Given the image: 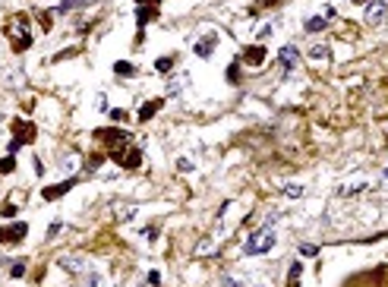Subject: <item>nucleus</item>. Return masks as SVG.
<instances>
[{
  "label": "nucleus",
  "instance_id": "24",
  "mask_svg": "<svg viewBox=\"0 0 388 287\" xmlns=\"http://www.w3.org/2000/svg\"><path fill=\"white\" fill-rule=\"evenodd\" d=\"M155 66H158V73H171V69H168V66H171V57H158Z\"/></svg>",
  "mask_w": 388,
  "mask_h": 287
},
{
  "label": "nucleus",
  "instance_id": "27",
  "mask_svg": "<svg viewBox=\"0 0 388 287\" xmlns=\"http://www.w3.org/2000/svg\"><path fill=\"white\" fill-rule=\"evenodd\" d=\"M300 253H303V256H316V253H319V249H316V246H312V243H303V246H300Z\"/></svg>",
  "mask_w": 388,
  "mask_h": 287
},
{
  "label": "nucleus",
  "instance_id": "15",
  "mask_svg": "<svg viewBox=\"0 0 388 287\" xmlns=\"http://www.w3.org/2000/svg\"><path fill=\"white\" fill-rule=\"evenodd\" d=\"M114 73L123 76V79H133V76H136V66L126 63V60H117V63H114Z\"/></svg>",
  "mask_w": 388,
  "mask_h": 287
},
{
  "label": "nucleus",
  "instance_id": "32",
  "mask_svg": "<svg viewBox=\"0 0 388 287\" xmlns=\"http://www.w3.org/2000/svg\"><path fill=\"white\" fill-rule=\"evenodd\" d=\"M139 4H149V0H139Z\"/></svg>",
  "mask_w": 388,
  "mask_h": 287
},
{
  "label": "nucleus",
  "instance_id": "30",
  "mask_svg": "<svg viewBox=\"0 0 388 287\" xmlns=\"http://www.w3.org/2000/svg\"><path fill=\"white\" fill-rule=\"evenodd\" d=\"M19 149H22V146H19V142H16V139H13L10 146H7V152H10V155H16V152H19Z\"/></svg>",
  "mask_w": 388,
  "mask_h": 287
},
{
  "label": "nucleus",
  "instance_id": "28",
  "mask_svg": "<svg viewBox=\"0 0 388 287\" xmlns=\"http://www.w3.org/2000/svg\"><path fill=\"white\" fill-rule=\"evenodd\" d=\"M110 120H117V123H123V120H126V111H110Z\"/></svg>",
  "mask_w": 388,
  "mask_h": 287
},
{
  "label": "nucleus",
  "instance_id": "20",
  "mask_svg": "<svg viewBox=\"0 0 388 287\" xmlns=\"http://www.w3.org/2000/svg\"><path fill=\"white\" fill-rule=\"evenodd\" d=\"M133 214H136V205H123V208H117V218H120V221H129Z\"/></svg>",
  "mask_w": 388,
  "mask_h": 287
},
{
  "label": "nucleus",
  "instance_id": "13",
  "mask_svg": "<svg viewBox=\"0 0 388 287\" xmlns=\"http://www.w3.org/2000/svg\"><path fill=\"white\" fill-rule=\"evenodd\" d=\"M262 60H265V47H262V44L246 47V63H249V66H259Z\"/></svg>",
  "mask_w": 388,
  "mask_h": 287
},
{
  "label": "nucleus",
  "instance_id": "5",
  "mask_svg": "<svg viewBox=\"0 0 388 287\" xmlns=\"http://www.w3.org/2000/svg\"><path fill=\"white\" fill-rule=\"evenodd\" d=\"M158 16V0H149V4H139L136 10V26H149Z\"/></svg>",
  "mask_w": 388,
  "mask_h": 287
},
{
  "label": "nucleus",
  "instance_id": "9",
  "mask_svg": "<svg viewBox=\"0 0 388 287\" xmlns=\"http://www.w3.org/2000/svg\"><path fill=\"white\" fill-rule=\"evenodd\" d=\"M278 63L287 69V73H293V69H297V47H293V44L281 47V54H278Z\"/></svg>",
  "mask_w": 388,
  "mask_h": 287
},
{
  "label": "nucleus",
  "instance_id": "18",
  "mask_svg": "<svg viewBox=\"0 0 388 287\" xmlns=\"http://www.w3.org/2000/svg\"><path fill=\"white\" fill-rule=\"evenodd\" d=\"M300 272H303V268H300V262H293V265H290V278H287V287H297V281H300Z\"/></svg>",
  "mask_w": 388,
  "mask_h": 287
},
{
  "label": "nucleus",
  "instance_id": "19",
  "mask_svg": "<svg viewBox=\"0 0 388 287\" xmlns=\"http://www.w3.org/2000/svg\"><path fill=\"white\" fill-rule=\"evenodd\" d=\"M13 171H16V161H13V155L0 158V174H13Z\"/></svg>",
  "mask_w": 388,
  "mask_h": 287
},
{
  "label": "nucleus",
  "instance_id": "33",
  "mask_svg": "<svg viewBox=\"0 0 388 287\" xmlns=\"http://www.w3.org/2000/svg\"><path fill=\"white\" fill-rule=\"evenodd\" d=\"M385 177H388V168H385Z\"/></svg>",
  "mask_w": 388,
  "mask_h": 287
},
{
  "label": "nucleus",
  "instance_id": "25",
  "mask_svg": "<svg viewBox=\"0 0 388 287\" xmlns=\"http://www.w3.org/2000/svg\"><path fill=\"white\" fill-rule=\"evenodd\" d=\"M60 164H63V171H73V168H76V155H63Z\"/></svg>",
  "mask_w": 388,
  "mask_h": 287
},
{
  "label": "nucleus",
  "instance_id": "1",
  "mask_svg": "<svg viewBox=\"0 0 388 287\" xmlns=\"http://www.w3.org/2000/svg\"><path fill=\"white\" fill-rule=\"evenodd\" d=\"M271 246H275V234H271V227H262V230H256V234H249V237H246L243 253H246V256H262V253H268Z\"/></svg>",
  "mask_w": 388,
  "mask_h": 287
},
{
  "label": "nucleus",
  "instance_id": "21",
  "mask_svg": "<svg viewBox=\"0 0 388 287\" xmlns=\"http://www.w3.org/2000/svg\"><path fill=\"white\" fill-rule=\"evenodd\" d=\"M10 275H13V278H22V275H26V262H22V259L13 262V265H10Z\"/></svg>",
  "mask_w": 388,
  "mask_h": 287
},
{
  "label": "nucleus",
  "instance_id": "14",
  "mask_svg": "<svg viewBox=\"0 0 388 287\" xmlns=\"http://www.w3.org/2000/svg\"><path fill=\"white\" fill-rule=\"evenodd\" d=\"M32 47V35L29 32H19V35H13V51L19 54V51H29Z\"/></svg>",
  "mask_w": 388,
  "mask_h": 287
},
{
  "label": "nucleus",
  "instance_id": "10",
  "mask_svg": "<svg viewBox=\"0 0 388 287\" xmlns=\"http://www.w3.org/2000/svg\"><path fill=\"white\" fill-rule=\"evenodd\" d=\"M385 16H388L385 0H376V4H369V7H366V22H382Z\"/></svg>",
  "mask_w": 388,
  "mask_h": 287
},
{
  "label": "nucleus",
  "instance_id": "17",
  "mask_svg": "<svg viewBox=\"0 0 388 287\" xmlns=\"http://www.w3.org/2000/svg\"><path fill=\"white\" fill-rule=\"evenodd\" d=\"M319 29H325V19H322V16H309V19H306V32H319Z\"/></svg>",
  "mask_w": 388,
  "mask_h": 287
},
{
  "label": "nucleus",
  "instance_id": "12",
  "mask_svg": "<svg viewBox=\"0 0 388 287\" xmlns=\"http://www.w3.org/2000/svg\"><path fill=\"white\" fill-rule=\"evenodd\" d=\"M193 51L199 54V57H212V51H215V35H209V38H202L193 44Z\"/></svg>",
  "mask_w": 388,
  "mask_h": 287
},
{
  "label": "nucleus",
  "instance_id": "16",
  "mask_svg": "<svg viewBox=\"0 0 388 287\" xmlns=\"http://www.w3.org/2000/svg\"><path fill=\"white\" fill-rule=\"evenodd\" d=\"M88 4H95V0H60V13H70V10H79V7H88Z\"/></svg>",
  "mask_w": 388,
  "mask_h": 287
},
{
  "label": "nucleus",
  "instance_id": "26",
  "mask_svg": "<svg viewBox=\"0 0 388 287\" xmlns=\"http://www.w3.org/2000/svg\"><path fill=\"white\" fill-rule=\"evenodd\" d=\"M284 193L290 196V199H300V196H303V186H287Z\"/></svg>",
  "mask_w": 388,
  "mask_h": 287
},
{
  "label": "nucleus",
  "instance_id": "29",
  "mask_svg": "<svg viewBox=\"0 0 388 287\" xmlns=\"http://www.w3.org/2000/svg\"><path fill=\"white\" fill-rule=\"evenodd\" d=\"M0 211H4V214H7V218H13V214H16V205H13V202H7L4 208H0Z\"/></svg>",
  "mask_w": 388,
  "mask_h": 287
},
{
  "label": "nucleus",
  "instance_id": "8",
  "mask_svg": "<svg viewBox=\"0 0 388 287\" xmlns=\"http://www.w3.org/2000/svg\"><path fill=\"white\" fill-rule=\"evenodd\" d=\"M73 189V177H70V180H63V183H57V186H44V202H54V199H60V196H66Z\"/></svg>",
  "mask_w": 388,
  "mask_h": 287
},
{
  "label": "nucleus",
  "instance_id": "2",
  "mask_svg": "<svg viewBox=\"0 0 388 287\" xmlns=\"http://www.w3.org/2000/svg\"><path fill=\"white\" fill-rule=\"evenodd\" d=\"M110 158H114L123 171H136L142 164V152L136 146H120V149H114V155H110Z\"/></svg>",
  "mask_w": 388,
  "mask_h": 287
},
{
  "label": "nucleus",
  "instance_id": "4",
  "mask_svg": "<svg viewBox=\"0 0 388 287\" xmlns=\"http://www.w3.org/2000/svg\"><path fill=\"white\" fill-rule=\"evenodd\" d=\"M26 234H29V224H26V221L4 224V227H0V243H19Z\"/></svg>",
  "mask_w": 388,
  "mask_h": 287
},
{
  "label": "nucleus",
  "instance_id": "31",
  "mask_svg": "<svg viewBox=\"0 0 388 287\" xmlns=\"http://www.w3.org/2000/svg\"><path fill=\"white\" fill-rule=\"evenodd\" d=\"M224 287H240L237 281H231V278H224Z\"/></svg>",
  "mask_w": 388,
  "mask_h": 287
},
{
  "label": "nucleus",
  "instance_id": "3",
  "mask_svg": "<svg viewBox=\"0 0 388 287\" xmlns=\"http://www.w3.org/2000/svg\"><path fill=\"white\" fill-rule=\"evenodd\" d=\"M35 136H38V130H35L32 120H13V139L19 142V146H29V142H35Z\"/></svg>",
  "mask_w": 388,
  "mask_h": 287
},
{
  "label": "nucleus",
  "instance_id": "7",
  "mask_svg": "<svg viewBox=\"0 0 388 287\" xmlns=\"http://www.w3.org/2000/svg\"><path fill=\"white\" fill-rule=\"evenodd\" d=\"M95 139H98V142H117V146H120V142H126L129 136H126L120 127H114V130L104 127V130H95Z\"/></svg>",
  "mask_w": 388,
  "mask_h": 287
},
{
  "label": "nucleus",
  "instance_id": "22",
  "mask_svg": "<svg viewBox=\"0 0 388 287\" xmlns=\"http://www.w3.org/2000/svg\"><path fill=\"white\" fill-rule=\"evenodd\" d=\"M227 82H231V85H237V82H240V66H237V63H231V66H227Z\"/></svg>",
  "mask_w": 388,
  "mask_h": 287
},
{
  "label": "nucleus",
  "instance_id": "23",
  "mask_svg": "<svg viewBox=\"0 0 388 287\" xmlns=\"http://www.w3.org/2000/svg\"><path fill=\"white\" fill-rule=\"evenodd\" d=\"M38 26H41L44 32H51V26H54V16H51V13H41V16H38Z\"/></svg>",
  "mask_w": 388,
  "mask_h": 287
},
{
  "label": "nucleus",
  "instance_id": "11",
  "mask_svg": "<svg viewBox=\"0 0 388 287\" xmlns=\"http://www.w3.org/2000/svg\"><path fill=\"white\" fill-rule=\"evenodd\" d=\"M161 107H164L161 98H155V101H149V104H142V107H139V120H152V117L161 111Z\"/></svg>",
  "mask_w": 388,
  "mask_h": 287
},
{
  "label": "nucleus",
  "instance_id": "6",
  "mask_svg": "<svg viewBox=\"0 0 388 287\" xmlns=\"http://www.w3.org/2000/svg\"><path fill=\"white\" fill-rule=\"evenodd\" d=\"M63 272H70V275H82L85 272V259L82 256H60V262H57Z\"/></svg>",
  "mask_w": 388,
  "mask_h": 287
}]
</instances>
